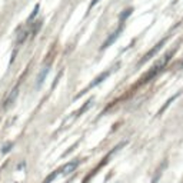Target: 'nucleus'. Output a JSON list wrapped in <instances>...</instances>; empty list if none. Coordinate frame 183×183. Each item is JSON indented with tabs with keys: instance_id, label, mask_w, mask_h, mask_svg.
<instances>
[{
	"instance_id": "1",
	"label": "nucleus",
	"mask_w": 183,
	"mask_h": 183,
	"mask_svg": "<svg viewBox=\"0 0 183 183\" xmlns=\"http://www.w3.org/2000/svg\"><path fill=\"white\" fill-rule=\"evenodd\" d=\"M170 56H172V52L169 53V54H166V56H163L160 60H157L156 63H155L153 66H152L150 72L147 73V75H146V77H145V80H143V82H149L150 79L153 77V76H156L157 73H159V72H160L162 69H163L164 66H166V63H168L169 60H170Z\"/></svg>"
},
{
	"instance_id": "2",
	"label": "nucleus",
	"mask_w": 183,
	"mask_h": 183,
	"mask_svg": "<svg viewBox=\"0 0 183 183\" xmlns=\"http://www.w3.org/2000/svg\"><path fill=\"white\" fill-rule=\"evenodd\" d=\"M109 75H110V70H106V72H103V73H100V75H99L96 79H94L93 82L90 83L87 89H92V87H96L97 85H100V83L103 82L105 79H107V77H109ZM87 89H86V90H83V92H80V93H79L77 96H76V99H79V97L82 96V94H85V93H86V92H87Z\"/></svg>"
},
{
	"instance_id": "3",
	"label": "nucleus",
	"mask_w": 183,
	"mask_h": 183,
	"mask_svg": "<svg viewBox=\"0 0 183 183\" xmlns=\"http://www.w3.org/2000/svg\"><path fill=\"white\" fill-rule=\"evenodd\" d=\"M122 30H123V27H122V26H120L119 29H116L115 32H113V33L110 34V36H109L107 39H106V41H105V43H103V45H102V47H100L102 50H105V49H107L109 46H112L113 43H115V41L117 40V39H119L120 33H122Z\"/></svg>"
},
{
	"instance_id": "4",
	"label": "nucleus",
	"mask_w": 183,
	"mask_h": 183,
	"mask_svg": "<svg viewBox=\"0 0 183 183\" xmlns=\"http://www.w3.org/2000/svg\"><path fill=\"white\" fill-rule=\"evenodd\" d=\"M164 41H166V40H164V39H163V40H160V41H159V43H157V45L155 46L153 49H150L149 52H147V53H146V54H145V57H143V59L140 60V62H139V64H143V63H146V62H147V60H149L150 57H153L155 54H156V53L159 52V50H160L162 47H163Z\"/></svg>"
},
{
	"instance_id": "5",
	"label": "nucleus",
	"mask_w": 183,
	"mask_h": 183,
	"mask_svg": "<svg viewBox=\"0 0 183 183\" xmlns=\"http://www.w3.org/2000/svg\"><path fill=\"white\" fill-rule=\"evenodd\" d=\"M79 163H80V160L79 159H75V160L69 162L68 164H64L63 168H62V173L63 175H69V173H73L76 170V168L79 166Z\"/></svg>"
},
{
	"instance_id": "6",
	"label": "nucleus",
	"mask_w": 183,
	"mask_h": 183,
	"mask_svg": "<svg viewBox=\"0 0 183 183\" xmlns=\"http://www.w3.org/2000/svg\"><path fill=\"white\" fill-rule=\"evenodd\" d=\"M49 72H50V68H49V66H46V68L41 69L40 75H39V77H37V83H36V87H37V89L43 85V83H45L46 77H47V75H49Z\"/></svg>"
},
{
	"instance_id": "7",
	"label": "nucleus",
	"mask_w": 183,
	"mask_h": 183,
	"mask_svg": "<svg viewBox=\"0 0 183 183\" xmlns=\"http://www.w3.org/2000/svg\"><path fill=\"white\" fill-rule=\"evenodd\" d=\"M17 96H19V87H16V89L9 94V97L6 99V102H4V109H7L10 105H13V102L16 100V97Z\"/></svg>"
},
{
	"instance_id": "8",
	"label": "nucleus",
	"mask_w": 183,
	"mask_h": 183,
	"mask_svg": "<svg viewBox=\"0 0 183 183\" xmlns=\"http://www.w3.org/2000/svg\"><path fill=\"white\" fill-rule=\"evenodd\" d=\"M92 103H93V99H89V100H87V102H86V103H85V105H83V106H82V107L79 109L77 112H76V116H80V115H83V113L86 112L87 109H89V107H90V106H92Z\"/></svg>"
},
{
	"instance_id": "9",
	"label": "nucleus",
	"mask_w": 183,
	"mask_h": 183,
	"mask_svg": "<svg viewBox=\"0 0 183 183\" xmlns=\"http://www.w3.org/2000/svg\"><path fill=\"white\" fill-rule=\"evenodd\" d=\"M132 11H133V7H129V9H126V10H123L122 13H120V16H119V20H120V23H123L124 20L129 17V16L132 15Z\"/></svg>"
},
{
	"instance_id": "10",
	"label": "nucleus",
	"mask_w": 183,
	"mask_h": 183,
	"mask_svg": "<svg viewBox=\"0 0 183 183\" xmlns=\"http://www.w3.org/2000/svg\"><path fill=\"white\" fill-rule=\"evenodd\" d=\"M59 173H62V169H60V170H54L52 175H49V176H47V179L43 180V183H52L53 180L57 177V175H59Z\"/></svg>"
},
{
	"instance_id": "11",
	"label": "nucleus",
	"mask_w": 183,
	"mask_h": 183,
	"mask_svg": "<svg viewBox=\"0 0 183 183\" xmlns=\"http://www.w3.org/2000/svg\"><path fill=\"white\" fill-rule=\"evenodd\" d=\"M39 9H40V4H36V6H34V9H33V11H32V15L29 16V17H27V22H32V20L34 19V17H36V16H37V13H39Z\"/></svg>"
},
{
	"instance_id": "12",
	"label": "nucleus",
	"mask_w": 183,
	"mask_h": 183,
	"mask_svg": "<svg viewBox=\"0 0 183 183\" xmlns=\"http://www.w3.org/2000/svg\"><path fill=\"white\" fill-rule=\"evenodd\" d=\"M179 96H180V93H177V94H175V96H172V97H170V99H169V100H168V102H166V105H164V106H163V107H162V109H160V110H159V115H160V113H163V110H164V109L168 107V106H169V105H170V103H172V102H173V100H175L176 97H179Z\"/></svg>"
},
{
	"instance_id": "13",
	"label": "nucleus",
	"mask_w": 183,
	"mask_h": 183,
	"mask_svg": "<svg viewBox=\"0 0 183 183\" xmlns=\"http://www.w3.org/2000/svg\"><path fill=\"white\" fill-rule=\"evenodd\" d=\"M11 146H13L11 143H7V145H6V146L3 147V153H7L9 150H10V147H11Z\"/></svg>"
},
{
	"instance_id": "14",
	"label": "nucleus",
	"mask_w": 183,
	"mask_h": 183,
	"mask_svg": "<svg viewBox=\"0 0 183 183\" xmlns=\"http://www.w3.org/2000/svg\"><path fill=\"white\" fill-rule=\"evenodd\" d=\"M99 2H100V0H92V3H90V6H89V10H90L92 7H93V6H96V4L99 3Z\"/></svg>"
},
{
	"instance_id": "15",
	"label": "nucleus",
	"mask_w": 183,
	"mask_h": 183,
	"mask_svg": "<svg viewBox=\"0 0 183 183\" xmlns=\"http://www.w3.org/2000/svg\"><path fill=\"white\" fill-rule=\"evenodd\" d=\"M182 68H183V62H182Z\"/></svg>"
}]
</instances>
